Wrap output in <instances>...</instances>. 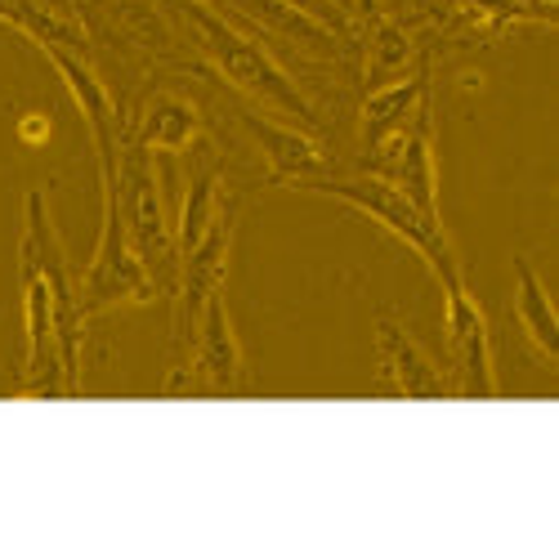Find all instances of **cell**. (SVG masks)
<instances>
[{
    "mask_svg": "<svg viewBox=\"0 0 559 559\" xmlns=\"http://www.w3.org/2000/svg\"><path fill=\"white\" fill-rule=\"evenodd\" d=\"M233 5H238L247 19L273 27V32H283L292 40H300V45H313V50H332V40H336L332 27L313 23L309 14H300L296 5H287V0H233Z\"/></svg>",
    "mask_w": 559,
    "mask_h": 559,
    "instance_id": "cell-17",
    "label": "cell"
},
{
    "mask_svg": "<svg viewBox=\"0 0 559 559\" xmlns=\"http://www.w3.org/2000/svg\"><path fill=\"white\" fill-rule=\"evenodd\" d=\"M377 349H381V377L403 399H452V377L407 336L403 322L377 318Z\"/></svg>",
    "mask_w": 559,
    "mask_h": 559,
    "instance_id": "cell-11",
    "label": "cell"
},
{
    "mask_svg": "<svg viewBox=\"0 0 559 559\" xmlns=\"http://www.w3.org/2000/svg\"><path fill=\"white\" fill-rule=\"evenodd\" d=\"M300 193H322V198H336L354 211H362L367 219H377L381 228H390L399 242H407L416 255L430 264V273L439 277V287H461V260H456V247L448 238V228L439 215H426L416 202H407L390 179L381 175H349V179H309L300 183Z\"/></svg>",
    "mask_w": 559,
    "mask_h": 559,
    "instance_id": "cell-2",
    "label": "cell"
},
{
    "mask_svg": "<svg viewBox=\"0 0 559 559\" xmlns=\"http://www.w3.org/2000/svg\"><path fill=\"white\" fill-rule=\"evenodd\" d=\"M233 228H238V206L224 198L215 224L206 228V238L179 255V309H175V336L179 345H189L198 332V318L215 292H224V273H228V247H233Z\"/></svg>",
    "mask_w": 559,
    "mask_h": 559,
    "instance_id": "cell-8",
    "label": "cell"
},
{
    "mask_svg": "<svg viewBox=\"0 0 559 559\" xmlns=\"http://www.w3.org/2000/svg\"><path fill=\"white\" fill-rule=\"evenodd\" d=\"M443 328L452 349V390L461 399H492L497 371H492V345H488V318L475 305V296L461 287L443 292Z\"/></svg>",
    "mask_w": 559,
    "mask_h": 559,
    "instance_id": "cell-7",
    "label": "cell"
},
{
    "mask_svg": "<svg viewBox=\"0 0 559 559\" xmlns=\"http://www.w3.org/2000/svg\"><path fill=\"white\" fill-rule=\"evenodd\" d=\"M377 175L390 179L394 189L416 202L426 215H439V166H435V112L430 99L416 108L403 134H394L390 144L377 153Z\"/></svg>",
    "mask_w": 559,
    "mask_h": 559,
    "instance_id": "cell-9",
    "label": "cell"
},
{
    "mask_svg": "<svg viewBox=\"0 0 559 559\" xmlns=\"http://www.w3.org/2000/svg\"><path fill=\"white\" fill-rule=\"evenodd\" d=\"M224 206V189H219V170H202L189 179V189H183V206H179V224H175V247L179 255H189L202 238L206 228L215 224Z\"/></svg>",
    "mask_w": 559,
    "mask_h": 559,
    "instance_id": "cell-16",
    "label": "cell"
},
{
    "mask_svg": "<svg viewBox=\"0 0 559 559\" xmlns=\"http://www.w3.org/2000/svg\"><path fill=\"white\" fill-rule=\"evenodd\" d=\"M99 183H104L99 247H95L90 269L76 277V300H81L85 318L121 309V305H153L162 296L144 269V260H139L130 247V233L121 219V198H117V162H99Z\"/></svg>",
    "mask_w": 559,
    "mask_h": 559,
    "instance_id": "cell-3",
    "label": "cell"
},
{
    "mask_svg": "<svg viewBox=\"0 0 559 559\" xmlns=\"http://www.w3.org/2000/svg\"><path fill=\"white\" fill-rule=\"evenodd\" d=\"M189 367L175 371V381L166 385L170 394L179 390H206V394H233L242 390V345L233 332V318L224 305V292H215L198 318V332L189 336Z\"/></svg>",
    "mask_w": 559,
    "mask_h": 559,
    "instance_id": "cell-6",
    "label": "cell"
},
{
    "mask_svg": "<svg viewBox=\"0 0 559 559\" xmlns=\"http://www.w3.org/2000/svg\"><path fill=\"white\" fill-rule=\"evenodd\" d=\"M183 19H189L193 36L202 40V55L219 68V76H224L233 90H242L247 99H255V104L269 108L273 117L296 121L300 130H313V126H318L313 104L300 95V85L287 76V68L277 63L260 40H251L247 32L233 27L219 10L198 5V0H189V5H183Z\"/></svg>",
    "mask_w": 559,
    "mask_h": 559,
    "instance_id": "cell-1",
    "label": "cell"
},
{
    "mask_svg": "<svg viewBox=\"0 0 559 559\" xmlns=\"http://www.w3.org/2000/svg\"><path fill=\"white\" fill-rule=\"evenodd\" d=\"M19 134L27 139V144H40V139L50 134V121H45L40 112H32V117H23V121H19Z\"/></svg>",
    "mask_w": 559,
    "mask_h": 559,
    "instance_id": "cell-20",
    "label": "cell"
},
{
    "mask_svg": "<svg viewBox=\"0 0 559 559\" xmlns=\"http://www.w3.org/2000/svg\"><path fill=\"white\" fill-rule=\"evenodd\" d=\"M242 126L251 130V139L260 144L264 162H269V175L277 183H292V189H300V183L309 179H322L328 175V157H322L318 148V139L300 126H283V121H273L264 112H247Z\"/></svg>",
    "mask_w": 559,
    "mask_h": 559,
    "instance_id": "cell-12",
    "label": "cell"
},
{
    "mask_svg": "<svg viewBox=\"0 0 559 559\" xmlns=\"http://www.w3.org/2000/svg\"><path fill=\"white\" fill-rule=\"evenodd\" d=\"M40 55L55 63V72L63 76L76 112L85 117V130H90V144H95V157H99V162H117V157H121V121H117V104H112V95H108V85L99 81V72L85 63V55L68 50V45H40Z\"/></svg>",
    "mask_w": 559,
    "mask_h": 559,
    "instance_id": "cell-10",
    "label": "cell"
},
{
    "mask_svg": "<svg viewBox=\"0 0 559 559\" xmlns=\"http://www.w3.org/2000/svg\"><path fill=\"white\" fill-rule=\"evenodd\" d=\"M332 5H336V10H345V14H349V0H332Z\"/></svg>",
    "mask_w": 559,
    "mask_h": 559,
    "instance_id": "cell-22",
    "label": "cell"
},
{
    "mask_svg": "<svg viewBox=\"0 0 559 559\" xmlns=\"http://www.w3.org/2000/svg\"><path fill=\"white\" fill-rule=\"evenodd\" d=\"M287 5H296L300 14H309L313 23H322V27H332V32H336V27L345 23V10H336V5H332V0H287Z\"/></svg>",
    "mask_w": 559,
    "mask_h": 559,
    "instance_id": "cell-19",
    "label": "cell"
},
{
    "mask_svg": "<svg viewBox=\"0 0 559 559\" xmlns=\"http://www.w3.org/2000/svg\"><path fill=\"white\" fill-rule=\"evenodd\" d=\"M510 264H515V318L524 336L537 345L542 358H559V322H555V305H550L542 273L533 269L528 255H515Z\"/></svg>",
    "mask_w": 559,
    "mask_h": 559,
    "instance_id": "cell-14",
    "label": "cell"
},
{
    "mask_svg": "<svg viewBox=\"0 0 559 559\" xmlns=\"http://www.w3.org/2000/svg\"><path fill=\"white\" fill-rule=\"evenodd\" d=\"M23 260H32L45 283H50V300H55V332H59V358H63V377L68 390L81 394V336H85V313L76 300V277L68 269V251L59 242V228L45 206V193L32 189L27 193V219H23Z\"/></svg>",
    "mask_w": 559,
    "mask_h": 559,
    "instance_id": "cell-5",
    "label": "cell"
},
{
    "mask_svg": "<svg viewBox=\"0 0 559 559\" xmlns=\"http://www.w3.org/2000/svg\"><path fill=\"white\" fill-rule=\"evenodd\" d=\"M198 5H211V10H219V5H224V0H198Z\"/></svg>",
    "mask_w": 559,
    "mask_h": 559,
    "instance_id": "cell-21",
    "label": "cell"
},
{
    "mask_svg": "<svg viewBox=\"0 0 559 559\" xmlns=\"http://www.w3.org/2000/svg\"><path fill=\"white\" fill-rule=\"evenodd\" d=\"M117 198H121V219H126V233H130V247H134L139 260H144V269L157 283V292L175 287L179 283L175 228L166 219V202H162L153 153L139 144V139L121 144V157H117Z\"/></svg>",
    "mask_w": 559,
    "mask_h": 559,
    "instance_id": "cell-4",
    "label": "cell"
},
{
    "mask_svg": "<svg viewBox=\"0 0 559 559\" xmlns=\"http://www.w3.org/2000/svg\"><path fill=\"white\" fill-rule=\"evenodd\" d=\"M407 63H412V40H407V32L394 27V23H381L377 36H371V59H367L371 85H385V81L407 76Z\"/></svg>",
    "mask_w": 559,
    "mask_h": 559,
    "instance_id": "cell-18",
    "label": "cell"
},
{
    "mask_svg": "<svg viewBox=\"0 0 559 559\" xmlns=\"http://www.w3.org/2000/svg\"><path fill=\"white\" fill-rule=\"evenodd\" d=\"M430 99V81L426 72L416 76H399V81H385V85H371V95L362 99V112H358V144L367 157H377L394 134L407 130V121L416 117Z\"/></svg>",
    "mask_w": 559,
    "mask_h": 559,
    "instance_id": "cell-13",
    "label": "cell"
},
{
    "mask_svg": "<svg viewBox=\"0 0 559 559\" xmlns=\"http://www.w3.org/2000/svg\"><path fill=\"white\" fill-rule=\"evenodd\" d=\"M198 134H202V112L179 95H157L134 130V139L148 153H183V148H193Z\"/></svg>",
    "mask_w": 559,
    "mask_h": 559,
    "instance_id": "cell-15",
    "label": "cell"
}]
</instances>
